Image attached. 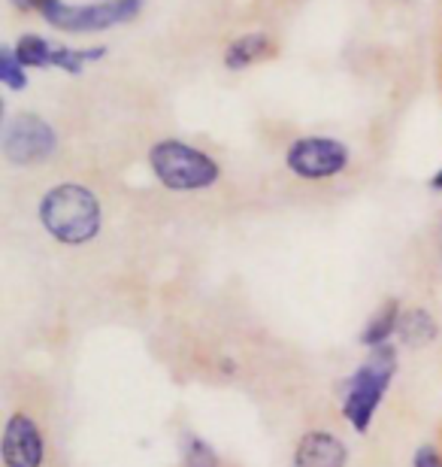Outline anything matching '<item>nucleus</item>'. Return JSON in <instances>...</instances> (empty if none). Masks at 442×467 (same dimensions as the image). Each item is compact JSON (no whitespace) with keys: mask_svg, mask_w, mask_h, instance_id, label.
<instances>
[{"mask_svg":"<svg viewBox=\"0 0 442 467\" xmlns=\"http://www.w3.org/2000/svg\"><path fill=\"white\" fill-rule=\"evenodd\" d=\"M40 225L64 246H82L100 234L103 213L98 194L79 182H61L43 194Z\"/></svg>","mask_w":442,"mask_h":467,"instance_id":"obj_1","label":"nucleus"},{"mask_svg":"<svg viewBox=\"0 0 442 467\" xmlns=\"http://www.w3.org/2000/svg\"><path fill=\"white\" fill-rule=\"evenodd\" d=\"M394 373H397V352H394V347H379V349H370L361 368L340 386L343 416L355 431L364 434L366 428H370L385 391L391 389Z\"/></svg>","mask_w":442,"mask_h":467,"instance_id":"obj_2","label":"nucleus"},{"mask_svg":"<svg viewBox=\"0 0 442 467\" xmlns=\"http://www.w3.org/2000/svg\"><path fill=\"white\" fill-rule=\"evenodd\" d=\"M149 167L158 182L170 192H203L219 182L221 167L200 149L182 143V140H161L149 149Z\"/></svg>","mask_w":442,"mask_h":467,"instance_id":"obj_3","label":"nucleus"},{"mask_svg":"<svg viewBox=\"0 0 442 467\" xmlns=\"http://www.w3.org/2000/svg\"><path fill=\"white\" fill-rule=\"evenodd\" d=\"M143 0H103V4L91 6H67L64 0H43L40 13L46 22L61 27V31L88 34V31H107L112 25L130 22L139 13Z\"/></svg>","mask_w":442,"mask_h":467,"instance_id":"obj_4","label":"nucleus"},{"mask_svg":"<svg viewBox=\"0 0 442 467\" xmlns=\"http://www.w3.org/2000/svg\"><path fill=\"white\" fill-rule=\"evenodd\" d=\"M285 164L300 180H331L349 167V146L334 137H300L288 146Z\"/></svg>","mask_w":442,"mask_h":467,"instance_id":"obj_5","label":"nucleus"},{"mask_svg":"<svg viewBox=\"0 0 442 467\" xmlns=\"http://www.w3.org/2000/svg\"><path fill=\"white\" fill-rule=\"evenodd\" d=\"M58 149V134L36 113L15 116L4 130V155L13 164H40Z\"/></svg>","mask_w":442,"mask_h":467,"instance_id":"obj_6","label":"nucleus"},{"mask_svg":"<svg viewBox=\"0 0 442 467\" xmlns=\"http://www.w3.org/2000/svg\"><path fill=\"white\" fill-rule=\"evenodd\" d=\"M0 455H4V467H43L46 441L40 425L27 413H13L6 419Z\"/></svg>","mask_w":442,"mask_h":467,"instance_id":"obj_7","label":"nucleus"},{"mask_svg":"<svg viewBox=\"0 0 442 467\" xmlns=\"http://www.w3.org/2000/svg\"><path fill=\"white\" fill-rule=\"evenodd\" d=\"M349 446L331 431H306L294 450V467H345Z\"/></svg>","mask_w":442,"mask_h":467,"instance_id":"obj_8","label":"nucleus"},{"mask_svg":"<svg viewBox=\"0 0 442 467\" xmlns=\"http://www.w3.org/2000/svg\"><path fill=\"white\" fill-rule=\"evenodd\" d=\"M272 55V40L267 34H246V36H237L228 52H224V67L228 70H246L252 67L255 61L267 58Z\"/></svg>","mask_w":442,"mask_h":467,"instance_id":"obj_9","label":"nucleus"},{"mask_svg":"<svg viewBox=\"0 0 442 467\" xmlns=\"http://www.w3.org/2000/svg\"><path fill=\"white\" fill-rule=\"evenodd\" d=\"M400 306L397 301H388L382 304L379 310H375V316L370 322L364 325L361 331V343L366 349H379V347H388V340L397 334V325H400Z\"/></svg>","mask_w":442,"mask_h":467,"instance_id":"obj_10","label":"nucleus"},{"mask_svg":"<svg viewBox=\"0 0 442 467\" xmlns=\"http://www.w3.org/2000/svg\"><path fill=\"white\" fill-rule=\"evenodd\" d=\"M437 331H439L437 319L427 310H421V306H416V310H409V313H403L400 325H397V337L406 343V347H412V349L427 347V343L437 337Z\"/></svg>","mask_w":442,"mask_h":467,"instance_id":"obj_11","label":"nucleus"},{"mask_svg":"<svg viewBox=\"0 0 442 467\" xmlns=\"http://www.w3.org/2000/svg\"><path fill=\"white\" fill-rule=\"evenodd\" d=\"M107 49H67V46H55L52 43V58H49V67H61L64 73H73V77H79L82 67H86V61H100Z\"/></svg>","mask_w":442,"mask_h":467,"instance_id":"obj_12","label":"nucleus"},{"mask_svg":"<svg viewBox=\"0 0 442 467\" xmlns=\"http://www.w3.org/2000/svg\"><path fill=\"white\" fill-rule=\"evenodd\" d=\"M15 55L25 67H49L52 43L43 40V36H36V34H22L15 43Z\"/></svg>","mask_w":442,"mask_h":467,"instance_id":"obj_13","label":"nucleus"},{"mask_svg":"<svg viewBox=\"0 0 442 467\" xmlns=\"http://www.w3.org/2000/svg\"><path fill=\"white\" fill-rule=\"evenodd\" d=\"M182 467H221L219 455L203 437L197 434H185L182 437Z\"/></svg>","mask_w":442,"mask_h":467,"instance_id":"obj_14","label":"nucleus"},{"mask_svg":"<svg viewBox=\"0 0 442 467\" xmlns=\"http://www.w3.org/2000/svg\"><path fill=\"white\" fill-rule=\"evenodd\" d=\"M0 82L13 91H22L27 86V73H25V64L18 61L15 46H4V49H0Z\"/></svg>","mask_w":442,"mask_h":467,"instance_id":"obj_15","label":"nucleus"},{"mask_svg":"<svg viewBox=\"0 0 442 467\" xmlns=\"http://www.w3.org/2000/svg\"><path fill=\"white\" fill-rule=\"evenodd\" d=\"M412 464H416V467H442V459H439L437 450H430V446H421Z\"/></svg>","mask_w":442,"mask_h":467,"instance_id":"obj_16","label":"nucleus"},{"mask_svg":"<svg viewBox=\"0 0 442 467\" xmlns=\"http://www.w3.org/2000/svg\"><path fill=\"white\" fill-rule=\"evenodd\" d=\"M430 189H437V192H442V167L434 173V180H430Z\"/></svg>","mask_w":442,"mask_h":467,"instance_id":"obj_17","label":"nucleus"}]
</instances>
